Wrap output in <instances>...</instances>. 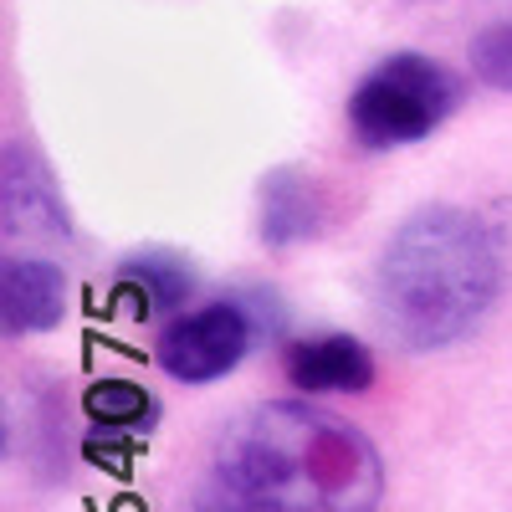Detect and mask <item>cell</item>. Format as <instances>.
I'll return each mask as SVG.
<instances>
[{"label": "cell", "mask_w": 512, "mask_h": 512, "mask_svg": "<svg viewBox=\"0 0 512 512\" xmlns=\"http://www.w3.org/2000/svg\"><path fill=\"white\" fill-rule=\"evenodd\" d=\"M497 231L456 205H431L390 236L374 267V318L400 349L431 354L466 338L497 303Z\"/></svg>", "instance_id": "7a4b0ae2"}, {"label": "cell", "mask_w": 512, "mask_h": 512, "mask_svg": "<svg viewBox=\"0 0 512 512\" xmlns=\"http://www.w3.org/2000/svg\"><path fill=\"white\" fill-rule=\"evenodd\" d=\"M461 88L456 77L420 52L384 57L349 98V128L364 149H405L431 139L451 118Z\"/></svg>", "instance_id": "3957f363"}, {"label": "cell", "mask_w": 512, "mask_h": 512, "mask_svg": "<svg viewBox=\"0 0 512 512\" xmlns=\"http://www.w3.org/2000/svg\"><path fill=\"white\" fill-rule=\"evenodd\" d=\"M82 410H88L98 425H149L154 420V395L144 390V384L103 379L82 395Z\"/></svg>", "instance_id": "9c48e42d"}, {"label": "cell", "mask_w": 512, "mask_h": 512, "mask_svg": "<svg viewBox=\"0 0 512 512\" xmlns=\"http://www.w3.org/2000/svg\"><path fill=\"white\" fill-rule=\"evenodd\" d=\"M251 338H256V323L241 303H205L164 323L154 359L180 384H210V379H226L246 359Z\"/></svg>", "instance_id": "277c9868"}, {"label": "cell", "mask_w": 512, "mask_h": 512, "mask_svg": "<svg viewBox=\"0 0 512 512\" xmlns=\"http://www.w3.org/2000/svg\"><path fill=\"white\" fill-rule=\"evenodd\" d=\"M118 292L134 297L139 313H180L195 292V272L175 251H139L118 267Z\"/></svg>", "instance_id": "ba28073f"}, {"label": "cell", "mask_w": 512, "mask_h": 512, "mask_svg": "<svg viewBox=\"0 0 512 512\" xmlns=\"http://www.w3.org/2000/svg\"><path fill=\"white\" fill-rule=\"evenodd\" d=\"M292 390L303 395H359L374 384V354L349 333H323V338H297L282 354Z\"/></svg>", "instance_id": "5b68a950"}, {"label": "cell", "mask_w": 512, "mask_h": 512, "mask_svg": "<svg viewBox=\"0 0 512 512\" xmlns=\"http://www.w3.org/2000/svg\"><path fill=\"white\" fill-rule=\"evenodd\" d=\"M384 461L359 425L267 400L210 446L185 512H379Z\"/></svg>", "instance_id": "6da1fadb"}, {"label": "cell", "mask_w": 512, "mask_h": 512, "mask_svg": "<svg viewBox=\"0 0 512 512\" xmlns=\"http://www.w3.org/2000/svg\"><path fill=\"white\" fill-rule=\"evenodd\" d=\"M472 72L497 93H512V21L487 26L472 41Z\"/></svg>", "instance_id": "30bf717a"}, {"label": "cell", "mask_w": 512, "mask_h": 512, "mask_svg": "<svg viewBox=\"0 0 512 512\" xmlns=\"http://www.w3.org/2000/svg\"><path fill=\"white\" fill-rule=\"evenodd\" d=\"M67 313V272L57 262H41V256H11L6 272H0V318L6 333H47L57 328Z\"/></svg>", "instance_id": "8992f818"}, {"label": "cell", "mask_w": 512, "mask_h": 512, "mask_svg": "<svg viewBox=\"0 0 512 512\" xmlns=\"http://www.w3.org/2000/svg\"><path fill=\"white\" fill-rule=\"evenodd\" d=\"M323 231V195L308 175L297 169H277L262 185V236L267 246H292Z\"/></svg>", "instance_id": "52a82bcc"}]
</instances>
